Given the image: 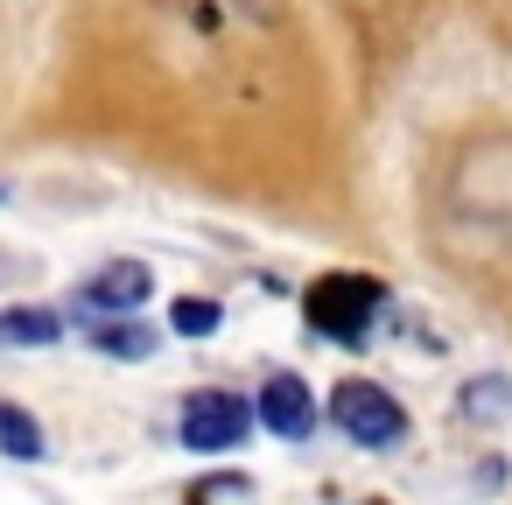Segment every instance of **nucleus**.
Instances as JSON below:
<instances>
[{
  "instance_id": "obj_1",
  "label": "nucleus",
  "mask_w": 512,
  "mask_h": 505,
  "mask_svg": "<svg viewBox=\"0 0 512 505\" xmlns=\"http://www.w3.org/2000/svg\"><path fill=\"white\" fill-rule=\"evenodd\" d=\"M302 316H309L316 337L358 351V344L372 337V323L386 316V281H372V274H323V281H309Z\"/></svg>"
},
{
  "instance_id": "obj_2",
  "label": "nucleus",
  "mask_w": 512,
  "mask_h": 505,
  "mask_svg": "<svg viewBox=\"0 0 512 505\" xmlns=\"http://www.w3.org/2000/svg\"><path fill=\"white\" fill-rule=\"evenodd\" d=\"M330 428L365 449H393L407 435V407L372 379H344V386H330Z\"/></svg>"
},
{
  "instance_id": "obj_3",
  "label": "nucleus",
  "mask_w": 512,
  "mask_h": 505,
  "mask_svg": "<svg viewBox=\"0 0 512 505\" xmlns=\"http://www.w3.org/2000/svg\"><path fill=\"white\" fill-rule=\"evenodd\" d=\"M253 421H260V407H246V400H239V393H225V386H204V393H190V400H183V449H197V456L239 449Z\"/></svg>"
},
{
  "instance_id": "obj_4",
  "label": "nucleus",
  "mask_w": 512,
  "mask_h": 505,
  "mask_svg": "<svg viewBox=\"0 0 512 505\" xmlns=\"http://www.w3.org/2000/svg\"><path fill=\"white\" fill-rule=\"evenodd\" d=\"M260 428L281 435V442H302V435L316 428V393H309L295 372H274V379L260 386Z\"/></svg>"
},
{
  "instance_id": "obj_5",
  "label": "nucleus",
  "mask_w": 512,
  "mask_h": 505,
  "mask_svg": "<svg viewBox=\"0 0 512 505\" xmlns=\"http://www.w3.org/2000/svg\"><path fill=\"white\" fill-rule=\"evenodd\" d=\"M148 288H155V281H148V267H141V260H106V267L85 281V302H92V309H106V316H120V309H141V302H148Z\"/></svg>"
},
{
  "instance_id": "obj_6",
  "label": "nucleus",
  "mask_w": 512,
  "mask_h": 505,
  "mask_svg": "<svg viewBox=\"0 0 512 505\" xmlns=\"http://www.w3.org/2000/svg\"><path fill=\"white\" fill-rule=\"evenodd\" d=\"M57 337H64L57 309H36V302H22V309H0V344L29 351V344H57Z\"/></svg>"
},
{
  "instance_id": "obj_7",
  "label": "nucleus",
  "mask_w": 512,
  "mask_h": 505,
  "mask_svg": "<svg viewBox=\"0 0 512 505\" xmlns=\"http://www.w3.org/2000/svg\"><path fill=\"white\" fill-rule=\"evenodd\" d=\"M0 449H8L15 463H36V456H43V428H36L22 407H0Z\"/></svg>"
},
{
  "instance_id": "obj_8",
  "label": "nucleus",
  "mask_w": 512,
  "mask_h": 505,
  "mask_svg": "<svg viewBox=\"0 0 512 505\" xmlns=\"http://www.w3.org/2000/svg\"><path fill=\"white\" fill-rule=\"evenodd\" d=\"M218 323H225V309H218V302H204V295L169 302V330H176V337H211Z\"/></svg>"
},
{
  "instance_id": "obj_9",
  "label": "nucleus",
  "mask_w": 512,
  "mask_h": 505,
  "mask_svg": "<svg viewBox=\"0 0 512 505\" xmlns=\"http://www.w3.org/2000/svg\"><path fill=\"white\" fill-rule=\"evenodd\" d=\"M92 344L113 351V358H148V351H155V330H141V323H99Z\"/></svg>"
}]
</instances>
